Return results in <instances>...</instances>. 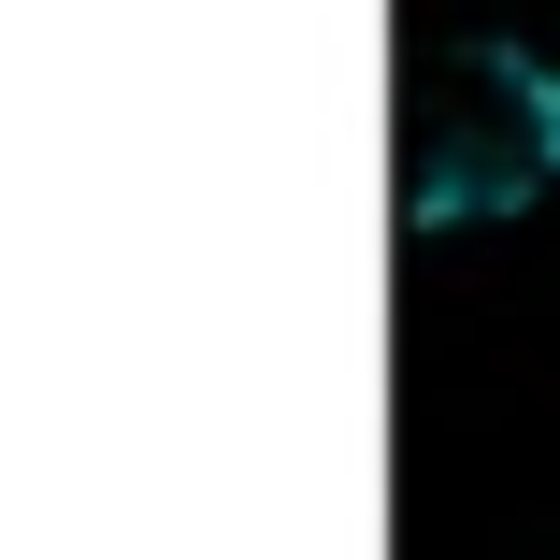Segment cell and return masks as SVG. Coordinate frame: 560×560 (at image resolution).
Returning <instances> with one entry per match:
<instances>
[{"mask_svg":"<svg viewBox=\"0 0 560 560\" xmlns=\"http://www.w3.org/2000/svg\"><path fill=\"white\" fill-rule=\"evenodd\" d=\"M560 187V58L445 44L402 101V231H503Z\"/></svg>","mask_w":560,"mask_h":560,"instance_id":"cell-1","label":"cell"}]
</instances>
